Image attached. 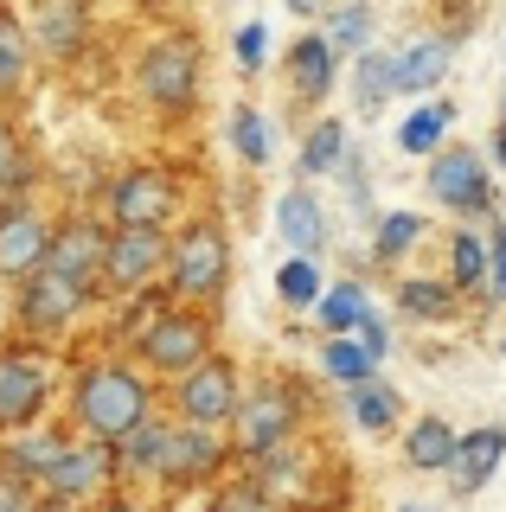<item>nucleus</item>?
I'll return each mask as SVG.
<instances>
[{
  "label": "nucleus",
  "mask_w": 506,
  "mask_h": 512,
  "mask_svg": "<svg viewBox=\"0 0 506 512\" xmlns=\"http://www.w3.org/2000/svg\"><path fill=\"white\" fill-rule=\"evenodd\" d=\"M494 160H500V167H506V122L494 128Z\"/></svg>",
  "instance_id": "nucleus-43"
},
{
  "label": "nucleus",
  "mask_w": 506,
  "mask_h": 512,
  "mask_svg": "<svg viewBox=\"0 0 506 512\" xmlns=\"http://www.w3.org/2000/svg\"><path fill=\"white\" fill-rule=\"evenodd\" d=\"M487 301H506V224H494V237H487V282H481Z\"/></svg>",
  "instance_id": "nucleus-40"
},
{
  "label": "nucleus",
  "mask_w": 506,
  "mask_h": 512,
  "mask_svg": "<svg viewBox=\"0 0 506 512\" xmlns=\"http://www.w3.org/2000/svg\"><path fill=\"white\" fill-rule=\"evenodd\" d=\"M129 352H135V365H141L154 384H173V378L193 372L199 359H212V352H218V314L167 301V308L154 314L148 327H141V340H135Z\"/></svg>",
  "instance_id": "nucleus-6"
},
{
  "label": "nucleus",
  "mask_w": 506,
  "mask_h": 512,
  "mask_svg": "<svg viewBox=\"0 0 506 512\" xmlns=\"http://www.w3.org/2000/svg\"><path fill=\"white\" fill-rule=\"evenodd\" d=\"M455 442H462V429H455L449 416H417V423L404 429V468H417V474H449Z\"/></svg>",
  "instance_id": "nucleus-27"
},
{
  "label": "nucleus",
  "mask_w": 506,
  "mask_h": 512,
  "mask_svg": "<svg viewBox=\"0 0 506 512\" xmlns=\"http://www.w3.org/2000/svg\"><path fill=\"white\" fill-rule=\"evenodd\" d=\"M52 250V212L39 199H7L0 205V282H26Z\"/></svg>",
  "instance_id": "nucleus-16"
},
{
  "label": "nucleus",
  "mask_w": 506,
  "mask_h": 512,
  "mask_svg": "<svg viewBox=\"0 0 506 512\" xmlns=\"http://www.w3.org/2000/svg\"><path fill=\"white\" fill-rule=\"evenodd\" d=\"M225 141H231V154L244 160L250 173H263L276 160V122L263 116V103H231V116H225Z\"/></svg>",
  "instance_id": "nucleus-26"
},
{
  "label": "nucleus",
  "mask_w": 506,
  "mask_h": 512,
  "mask_svg": "<svg viewBox=\"0 0 506 512\" xmlns=\"http://www.w3.org/2000/svg\"><path fill=\"white\" fill-rule=\"evenodd\" d=\"M244 384H250L244 365L218 346L212 359H199L186 378L161 384V410L173 416V423H186V429H225L237 416V404H244Z\"/></svg>",
  "instance_id": "nucleus-9"
},
{
  "label": "nucleus",
  "mask_w": 506,
  "mask_h": 512,
  "mask_svg": "<svg viewBox=\"0 0 506 512\" xmlns=\"http://www.w3.org/2000/svg\"><path fill=\"white\" fill-rule=\"evenodd\" d=\"M231 269H237V244L218 212H186L173 224V256H167V295L180 308H205L218 314V301L231 295Z\"/></svg>",
  "instance_id": "nucleus-3"
},
{
  "label": "nucleus",
  "mask_w": 506,
  "mask_h": 512,
  "mask_svg": "<svg viewBox=\"0 0 506 512\" xmlns=\"http://www.w3.org/2000/svg\"><path fill=\"white\" fill-rule=\"evenodd\" d=\"M455 64V39L449 32H423V39H410L391 52V90L398 96H430L442 77H449Z\"/></svg>",
  "instance_id": "nucleus-19"
},
{
  "label": "nucleus",
  "mask_w": 506,
  "mask_h": 512,
  "mask_svg": "<svg viewBox=\"0 0 506 512\" xmlns=\"http://www.w3.org/2000/svg\"><path fill=\"white\" fill-rule=\"evenodd\" d=\"M314 365H321V378H334L340 391H353V384L378 378V365L366 359V346H359L353 333H340V340H321V346H314Z\"/></svg>",
  "instance_id": "nucleus-36"
},
{
  "label": "nucleus",
  "mask_w": 506,
  "mask_h": 512,
  "mask_svg": "<svg viewBox=\"0 0 506 512\" xmlns=\"http://www.w3.org/2000/svg\"><path fill=\"white\" fill-rule=\"evenodd\" d=\"M39 180H45V160L33 154V141L20 135L13 109L0 103V205L7 199H39Z\"/></svg>",
  "instance_id": "nucleus-23"
},
{
  "label": "nucleus",
  "mask_w": 506,
  "mask_h": 512,
  "mask_svg": "<svg viewBox=\"0 0 506 512\" xmlns=\"http://www.w3.org/2000/svg\"><path fill=\"white\" fill-rule=\"evenodd\" d=\"M346 148H353L346 122H340V116H314V122H308V135H302V148H295V173H302V186L334 180L340 160H346Z\"/></svg>",
  "instance_id": "nucleus-24"
},
{
  "label": "nucleus",
  "mask_w": 506,
  "mask_h": 512,
  "mask_svg": "<svg viewBox=\"0 0 506 512\" xmlns=\"http://www.w3.org/2000/svg\"><path fill=\"white\" fill-rule=\"evenodd\" d=\"M500 122H506V109H500Z\"/></svg>",
  "instance_id": "nucleus-47"
},
{
  "label": "nucleus",
  "mask_w": 506,
  "mask_h": 512,
  "mask_svg": "<svg viewBox=\"0 0 506 512\" xmlns=\"http://www.w3.org/2000/svg\"><path fill=\"white\" fill-rule=\"evenodd\" d=\"M449 128H455V103H417V109L398 122V148L430 160L442 141H449Z\"/></svg>",
  "instance_id": "nucleus-33"
},
{
  "label": "nucleus",
  "mask_w": 506,
  "mask_h": 512,
  "mask_svg": "<svg viewBox=\"0 0 506 512\" xmlns=\"http://www.w3.org/2000/svg\"><path fill=\"white\" fill-rule=\"evenodd\" d=\"M154 410H161V384L135 365V352L97 346V352H84V359L71 365L58 423H65L71 436H90V442L116 448L135 423H148Z\"/></svg>",
  "instance_id": "nucleus-1"
},
{
  "label": "nucleus",
  "mask_w": 506,
  "mask_h": 512,
  "mask_svg": "<svg viewBox=\"0 0 506 512\" xmlns=\"http://www.w3.org/2000/svg\"><path fill=\"white\" fill-rule=\"evenodd\" d=\"M270 26H263V20H244V26H237L231 32V64H237V71H244V77H263V71H270Z\"/></svg>",
  "instance_id": "nucleus-39"
},
{
  "label": "nucleus",
  "mask_w": 506,
  "mask_h": 512,
  "mask_svg": "<svg viewBox=\"0 0 506 512\" xmlns=\"http://www.w3.org/2000/svg\"><path fill=\"white\" fill-rule=\"evenodd\" d=\"M398 512H430V506H398Z\"/></svg>",
  "instance_id": "nucleus-46"
},
{
  "label": "nucleus",
  "mask_w": 506,
  "mask_h": 512,
  "mask_svg": "<svg viewBox=\"0 0 506 512\" xmlns=\"http://www.w3.org/2000/svg\"><path fill=\"white\" fill-rule=\"evenodd\" d=\"M346 416H353L359 436H391V429L404 423V397H398V384H385V378L353 384V391H346Z\"/></svg>",
  "instance_id": "nucleus-29"
},
{
  "label": "nucleus",
  "mask_w": 506,
  "mask_h": 512,
  "mask_svg": "<svg viewBox=\"0 0 506 512\" xmlns=\"http://www.w3.org/2000/svg\"><path fill=\"white\" fill-rule=\"evenodd\" d=\"M276 237L289 244V256H314V263H321V256H327V237H334L321 192L302 186V180L282 192V199H276Z\"/></svg>",
  "instance_id": "nucleus-18"
},
{
  "label": "nucleus",
  "mask_w": 506,
  "mask_h": 512,
  "mask_svg": "<svg viewBox=\"0 0 506 512\" xmlns=\"http://www.w3.org/2000/svg\"><path fill=\"white\" fill-rule=\"evenodd\" d=\"M52 410H58L52 352L33 340H0V442L52 423Z\"/></svg>",
  "instance_id": "nucleus-8"
},
{
  "label": "nucleus",
  "mask_w": 506,
  "mask_h": 512,
  "mask_svg": "<svg viewBox=\"0 0 506 512\" xmlns=\"http://www.w3.org/2000/svg\"><path fill=\"white\" fill-rule=\"evenodd\" d=\"M417 244H423V212H404V205H398V212L372 218V263L391 269V263H404Z\"/></svg>",
  "instance_id": "nucleus-34"
},
{
  "label": "nucleus",
  "mask_w": 506,
  "mask_h": 512,
  "mask_svg": "<svg viewBox=\"0 0 506 512\" xmlns=\"http://www.w3.org/2000/svg\"><path fill=\"white\" fill-rule=\"evenodd\" d=\"M372 32H378V13L366 7V0H340V7L321 20V39L334 45L340 58H359V52H372Z\"/></svg>",
  "instance_id": "nucleus-31"
},
{
  "label": "nucleus",
  "mask_w": 506,
  "mask_h": 512,
  "mask_svg": "<svg viewBox=\"0 0 506 512\" xmlns=\"http://www.w3.org/2000/svg\"><path fill=\"white\" fill-rule=\"evenodd\" d=\"M481 282H487V237L455 231L449 237V288L462 295V288H481Z\"/></svg>",
  "instance_id": "nucleus-38"
},
{
  "label": "nucleus",
  "mask_w": 506,
  "mask_h": 512,
  "mask_svg": "<svg viewBox=\"0 0 506 512\" xmlns=\"http://www.w3.org/2000/svg\"><path fill=\"white\" fill-rule=\"evenodd\" d=\"M33 506H39V493H33V487H20V480L0 474V512H33Z\"/></svg>",
  "instance_id": "nucleus-42"
},
{
  "label": "nucleus",
  "mask_w": 506,
  "mask_h": 512,
  "mask_svg": "<svg viewBox=\"0 0 506 512\" xmlns=\"http://www.w3.org/2000/svg\"><path fill=\"white\" fill-rule=\"evenodd\" d=\"M33 512H77V506H58V500H39Z\"/></svg>",
  "instance_id": "nucleus-44"
},
{
  "label": "nucleus",
  "mask_w": 506,
  "mask_h": 512,
  "mask_svg": "<svg viewBox=\"0 0 506 512\" xmlns=\"http://www.w3.org/2000/svg\"><path fill=\"white\" fill-rule=\"evenodd\" d=\"M97 308H103L97 288L58 276V269H45V263L26 282H13V327L33 346H58L65 333H77V320H90Z\"/></svg>",
  "instance_id": "nucleus-7"
},
{
  "label": "nucleus",
  "mask_w": 506,
  "mask_h": 512,
  "mask_svg": "<svg viewBox=\"0 0 506 512\" xmlns=\"http://www.w3.org/2000/svg\"><path fill=\"white\" fill-rule=\"evenodd\" d=\"M372 314V295L359 276H340L321 288V301H314V327H321V340H340V333H359V320Z\"/></svg>",
  "instance_id": "nucleus-28"
},
{
  "label": "nucleus",
  "mask_w": 506,
  "mask_h": 512,
  "mask_svg": "<svg viewBox=\"0 0 506 512\" xmlns=\"http://www.w3.org/2000/svg\"><path fill=\"white\" fill-rule=\"evenodd\" d=\"M33 32H26V13L13 7V0H0V103H13V96L26 90V77H33Z\"/></svg>",
  "instance_id": "nucleus-25"
},
{
  "label": "nucleus",
  "mask_w": 506,
  "mask_h": 512,
  "mask_svg": "<svg viewBox=\"0 0 506 512\" xmlns=\"http://www.w3.org/2000/svg\"><path fill=\"white\" fill-rule=\"evenodd\" d=\"M129 90L141 103L148 122H186L205 96V45L193 26H161L135 45V64H129Z\"/></svg>",
  "instance_id": "nucleus-2"
},
{
  "label": "nucleus",
  "mask_w": 506,
  "mask_h": 512,
  "mask_svg": "<svg viewBox=\"0 0 506 512\" xmlns=\"http://www.w3.org/2000/svg\"><path fill=\"white\" fill-rule=\"evenodd\" d=\"M103 250H109V218L97 205H77V212L52 218V250H45V269L84 282L103 295Z\"/></svg>",
  "instance_id": "nucleus-14"
},
{
  "label": "nucleus",
  "mask_w": 506,
  "mask_h": 512,
  "mask_svg": "<svg viewBox=\"0 0 506 512\" xmlns=\"http://www.w3.org/2000/svg\"><path fill=\"white\" fill-rule=\"evenodd\" d=\"M65 436H71L65 423H39V429H26V436H7V442H0V474L39 493V480H45V468L58 461Z\"/></svg>",
  "instance_id": "nucleus-21"
},
{
  "label": "nucleus",
  "mask_w": 506,
  "mask_h": 512,
  "mask_svg": "<svg viewBox=\"0 0 506 512\" xmlns=\"http://www.w3.org/2000/svg\"><path fill=\"white\" fill-rule=\"evenodd\" d=\"M231 468H237V461H231L225 429L173 423V442H167V461H161V487H154V493H205V487H218Z\"/></svg>",
  "instance_id": "nucleus-12"
},
{
  "label": "nucleus",
  "mask_w": 506,
  "mask_h": 512,
  "mask_svg": "<svg viewBox=\"0 0 506 512\" xmlns=\"http://www.w3.org/2000/svg\"><path fill=\"white\" fill-rule=\"evenodd\" d=\"M282 77H289V96H295V103L314 109V103H327L334 84H340V52L321 39V32H302V39L282 52Z\"/></svg>",
  "instance_id": "nucleus-17"
},
{
  "label": "nucleus",
  "mask_w": 506,
  "mask_h": 512,
  "mask_svg": "<svg viewBox=\"0 0 506 512\" xmlns=\"http://www.w3.org/2000/svg\"><path fill=\"white\" fill-rule=\"evenodd\" d=\"M167 256L173 231H116L109 224V250H103V301H129L167 282Z\"/></svg>",
  "instance_id": "nucleus-11"
},
{
  "label": "nucleus",
  "mask_w": 506,
  "mask_h": 512,
  "mask_svg": "<svg viewBox=\"0 0 506 512\" xmlns=\"http://www.w3.org/2000/svg\"><path fill=\"white\" fill-rule=\"evenodd\" d=\"M270 288H276V301H282V308L314 314V301H321L327 276H321V263H314V256H282V263H276V276H270Z\"/></svg>",
  "instance_id": "nucleus-32"
},
{
  "label": "nucleus",
  "mask_w": 506,
  "mask_h": 512,
  "mask_svg": "<svg viewBox=\"0 0 506 512\" xmlns=\"http://www.w3.org/2000/svg\"><path fill=\"white\" fill-rule=\"evenodd\" d=\"M455 288L449 276H404L398 282V314L417 320V327H436V320H455Z\"/></svg>",
  "instance_id": "nucleus-30"
},
{
  "label": "nucleus",
  "mask_w": 506,
  "mask_h": 512,
  "mask_svg": "<svg viewBox=\"0 0 506 512\" xmlns=\"http://www.w3.org/2000/svg\"><path fill=\"white\" fill-rule=\"evenodd\" d=\"M167 442H173V416L167 410H154L148 423H135L129 436L116 442V480H122V487H161Z\"/></svg>",
  "instance_id": "nucleus-20"
},
{
  "label": "nucleus",
  "mask_w": 506,
  "mask_h": 512,
  "mask_svg": "<svg viewBox=\"0 0 506 512\" xmlns=\"http://www.w3.org/2000/svg\"><path fill=\"white\" fill-rule=\"evenodd\" d=\"M109 487H122V480H116V448H109V442H90V436H65L58 461L39 480V500H58V506L90 512Z\"/></svg>",
  "instance_id": "nucleus-10"
},
{
  "label": "nucleus",
  "mask_w": 506,
  "mask_h": 512,
  "mask_svg": "<svg viewBox=\"0 0 506 512\" xmlns=\"http://www.w3.org/2000/svg\"><path fill=\"white\" fill-rule=\"evenodd\" d=\"M199 512H289V506H282L276 493H263L250 474H237V468H231L225 480H218V487H205V493H199Z\"/></svg>",
  "instance_id": "nucleus-35"
},
{
  "label": "nucleus",
  "mask_w": 506,
  "mask_h": 512,
  "mask_svg": "<svg viewBox=\"0 0 506 512\" xmlns=\"http://www.w3.org/2000/svg\"><path fill=\"white\" fill-rule=\"evenodd\" d=\"M500 352H506V346H500Z\"/></svg>",
  "instance_id": "nucleus-48"
},
{
  "label": "nucleus",
  "mask_w": 506,
  "mask_h": 512,
  "mask_svg": "<svg viewBox=\"0 0 506 512\" xmlns=\"http://www.w3.org/2000/svg\"><path fill=\"white\" fill-rule=\"evenodd\" d=\"M97 212L116 231H173L186 218V173L173 160H129L103 180Z\"/></svg>",
  "instance_id": "nucleus-4"
},
{
  "label": "nucleus",
  "mask_w": 506,
  "mask_h": 512,
  "mask_svg": "<svg viewBox=\"0 0 506 512\" xmlns=\"http://www.w3.org/2000/svg\"><path fill=\"white\" fill-rule=\"evenodd\" d=\"M430 199L455 218H494V180H487V160L474 148H442L430 154V173H423Z\"/></svg>",
  "instance_id": "nucleus-13"
},
{
  "label": "nucleus",
  "mask_w": 506,
  "mask_h": 512,
  "mask_svg": "<svg viewBox=\"0 0 506 512\" xmlns=\"http://www.w3.org/2000/svg\"><path fill=\"white\" fill-rule=\"evenodd\" d=\"M289 7H295V13H314V7H321V0H289Z\"/></svg>",
  "instance_id": "nucleus-45"
},
{
  "label": "nucleus",
  "mask_w": 506,
  "mask_h": 512,
  "mask_svg": "<svg viewBox=\"0 0 506 512\" xmlns=\"http://www.w3.org/2000/svg\"><path fill=\"white\" fill-rule=\"evenodd\" d=\"M353 340L366 346V359H372V365H385V359H391V327H385V314H378V308H372L366 320H359V333H353Z\"/></svg>",
  "instance_id": "nucleus-41"
},
{
  "label": "nucleus",
  "mask_w": 506,
  "mask_h": 512,
  "mask_svg": "<svg viewBox=\"0 0 506 512\" xmlns=\"http://www.w3.org/2000/svg\"><path fill=\"white\" fill-rule=\"evenodd\" d=\"M391 96H398V90H391V52L372 45V52L353 58V103H359V116H378Z\"/></svg>",
  "instance_id": "nucleus-37"
},
{
  "label": "nucleus",
  "mask_w": 506,
  "mask_h": 512,
  "mask_svg": "<svg viewBox=\"0 0 506 512\" xmlns=\"http://www.w3.org/2000/svg\"><path fill=\"white\" fill-rule=\"evenodd\" d=\"M26 32H33V58L77 64L97 39V0H39L26 13Z\"/></svg>",
  "instance_id": "nucleus-15"
},
{
  "label": "nucleus",
  "mask_w": 506,
  "mask_h": 512,
  "mask_svg": "<svg viewBox=\"0 0 506 512\" xmlns=\"http://www.w3.org/2000/svg\"><path fill=\"white\" fill-rule=\"evenodd\" d=\"M308 423V391L295 378L282 372H263L244 384V404H237V416L225 423V442H231V461L244 468V461L270 455V448H289L295 436H302Z\"/></svg>",
  "instance_id": "nucleus-5"
},
{
  "label": "nucleus",
  "mask_w": 506,
  "mask_h": 512,
  "mask_svg": "<svg viewBox=\"0 0 506 512\" xmlns=\"http://www.w3.org/2000/svg\"><path fill=\"white\" fill-rule=\"evenodd\" d=\"M500 455H506V429L500 423H481V429H468L462 442H455V461H449V487L462 493H481L487 480L500 474Z\"/></svg>",
  "instance_id": "nucleus-22"
}]
</instances>
